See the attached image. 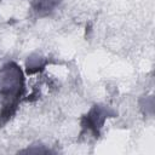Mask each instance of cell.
I'll list each match as a JSON object with an SVG mask.
<instances>
[{"mask_svg":"<svg viewBox=\"0 0 155 155\" xmlns=\"http://www.w3.org/2000/svg\"><path fill=\"white\" fill-rule=\"evenodd\" d=\"M116 114L108 107L96 104L93 105L90 111L81 117V126L82 130H88L96 138L99 137L101 130L104 125V121L107 117H113Z\"/></svg>","mask_w":155,"mask_h":155,"instance_id":"cell-2","label":"cell"},{"mask_svg":"<svg viewBox=\"0 0 155 155\" xmlns=\"http://www.w3.org/2000/svg\"><path fill=\"white\" fill-rule=\"evenodd\" d=\"M59 4V0H33V8L39 16L50 15Z\"/></svg>","mask_w":155,"mask_h":155,"instance_id":"cell-3","label":"cell"},{"mask_svg":"<svg viewBox=\"0 0 155 155\" xmlns=\"http://www.w3.org/2000/svg\"><path fill=\"white\" fill-rule=\"evenodd\" d=\"M24 91V76L15 62L0 68V96L4 99L0 111V126H4L17 111L19 99Z\"/></svg>","mask_w":155,"mask_h":155,"instance_id":"cell-1","label":"cell"},{"mask_svg":"<svg viewBox=\"0 0 155 155\" xmlns=\"http://www.w3.org/2000/svg\"><path fill=\"white\" fill-rule=\"evenodd\" d=\"M45 65H46L45 58H42L40 56H31L27 61V73L28 74L38 73V71L42 70Z\"/></svg>","mask_w":155,"mask_h":155,"instance_id":"cell-4","label":"cell"}]
</instances>
